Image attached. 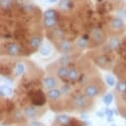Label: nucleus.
Masks as SVG:
<instances>
[{"label": "nucleus", "instance_id": "1", "mask_svg": "<svg viewBox=\"0 0 126 126\" xmlns=\"http://www.w3.org/2000/svg\"><path fill=\"white\" fill-rule=\"evenodd\" d=\"M72 103L76 109H84L88 105V97L84 94H77L73 97Z\"/></svg>", "mask_w": 126, "mask_h": 126}, {"label": "nucleus", "instance_id": "2", "mask_svg": "<svg viewBox=\"0 0 126 126\" xmlns=\"http://www.w3.org/2000/svg\"><path fill=\"white\" fill-rule=\"evenodd\" d=\"M100 93V88L99 85H97L96 83H89L84 87L83 90V94L86 95L88 98H94L99 95Z\"/></svg>", "mask_w": 126, "mask_h": 126}, {"label": "nucleus", "instance_id": "3", "mask_svg": "<svg viewBox=\"0 0 126 126\" xmlns=\"http://www.w3.org/2000/svg\"><path fill=\"white\" fill-rule=\"evenodd\" d=\"M58 49L62 54L69 55V54L74 52L75 47L71 42H69L67 40H61L59 42V44H58Z\"/></svg>", "mask_w": 126, "mask_h": 126}, {"label": "nucleus", "instance_id": "4", "mask_svg": "<svg viewBox=\"0 0 126 126\" xmlns=\"http://www.w3.org/2000/svg\"><path fill=\"white\" fill-rule=\"evenodd\" d=\"M42 83H43V86L47 89H54V88H57V86L59 85V80L56 77H46L45 79H43L42 80Z\"/></svg>", "mask_w": 126, "mask_h": 126}, {"label": "nucleus", "instance_id": "5", "mask_svg": "<svg viewBox=\"0 0 126 126\" xmlns=\"http://www.w3.org/2000/svg\"><path fill=\"white\" fill-rule=\"evenodd\" d=\"M91 38L93 39V41L97 43V44H101L105 41V35L102 32V30L98 29V28H94L91 30Z\"/></svg>", "mask_w": 126, "mask_h": 126}, {"label": "nucleus", "instance_id": "6", "mask_svg": "<svg viewBox=\"0 0 126 126\" xmlns=\"http://www.w3.org/2000/svg\"><path fill=\"white\" fill-rule=\"evenodd\" d=\"M21 52V48L17 43H10L6 46V54L9 57H17Z\"/></svg>", "mask_w": 126, "mask_h": 126}, {"label": "nucleus", "instance_id": "7", "mask_svg": "<svg viewBox=\"0 0 126 126\" xmlns=\"http://www.w3.org/2000/svg\"><path fill=\"white\" fill-rule=\"evenodd\" d=\"M62 94H63V91L61 89L54 88V89H50V90L47 91L46 96L51 101H57L62 97Z\"/></svg>", "mask_w": 126, "mask_h": 126}, {"label": "nucleus", "instance_id": "8", "mask_svg": "<svg viewBox=\"0 0 126 126\" xmlns=\"http://www.w3.org/2000/svg\"><path fill=\"white\" fill-rule=\"evenodd\" d=\"M42 45H43V39L39 35H35L33 37H31L29 40V46L34 50L40 49L42 47Z\"/></svg>", "mask_w": 126, "mask_h": 126}, {"label": "nucleus", "instance_id": "9", "mask_svg": "<svg viewBox=\"0 0 126 126\" xmlns=\"http://www.w3.org/2000/svg\"><path fill=\"white\" fill-rule=\"evenodd\" d=\"M70 68L68 66H59L56 69V75L59 79H68V74H69Z\"/></svg>", "mask_w": 126, "mask_h": 126}, {"label": "nucleus", "instance_id": "10", "mask_svg": "<svg viewBox=\"0 0 126 126\" xmlns=\"http://www.w3.org/2000/svg\"><path fill=\"white\" fill-rule=\"evenodd\" d=\"M24 114L26 115V117L33 119L39 115V110L35 106H27L24 108Z\"/></svg>", "mask_w": 126, "mask_h": 126}, {"label": "nucleus", "instance_id": "11", "mask_svg": "<svg viewBox=\"0 0 126 126\" xmlns=\"http://www.w3.org/2000/svg\"><path fill=\"white\" fill-rule=\"evenodd\" d=\"M73 7H74L73 0H60L59 1V8L64 12L70 11Z\"/></svg>", "mask_w": 126, "mask_h": 126}, {"label": "nucleus", "instance_id": "12", "mask_svg": "<svg viewBox=\"0 0 126 126\" xmlns=\"http://www.w3.org/2000/svg\"><path fill=\"white\" fill-rule=\"evenodd\" d=\"M121 45V40L118 38V37H113L111 39H109V41L107 42V49L110 50V51H113V50H116L120 47Z\"/></svg>", "mask_w": 126, "mask_h": 126}, {"label": "nucleus", "instance_id": "13", "mask_svg": "<svg viewBox=\"0 0 126 126\" xmlns=\"http://www.w3.org/2000/svg\"><path fill=\"white\" fill-rule=\"evenodd\" d=\"M52 52H53L52 46H51L50 44H48V43L43 44V45H42V47L40 48V51H39V53H40L41 57H43V58L50 57V56L52 55Z\"/></svg>", "mask_w": 126, "mask_h": 126}, {"label": "nucleus", "instance_id": "14", "mask_svg": "<svg viewBox=\"0 0 126 126\" xmlns=\"http://www.w3.org/2000/svg\"><path fill=\"white\" fill-rule=\"evenodd\" d=\"M110 27L114 30H121L124 27V22L121 18L119 17H114L110 21Z\"/></svg>", "mask_w": 126, "mask_h": 126}, {"label": "nucleus", "instance_id": "15", "mask_svg": "<svg viewBox=\"0 0 126 126\" xmlns=\"http://www.w3.org/2000/svg\"><path fill=\"white\" fill-rule=\"evenodd\" d=\"M13 93L12 88L8 84H2L0 87V94L2 97H10Z\"/></svg>", "mask_w": 126, "mask_h": 126}, {"label": "nucleus", "instance_id": "16", "mask_svg": "<svg viewBox=\"0 0 126 126\" xmlns=\"http://www.w3.org/2000/svg\"><path fill=\"white\" fill-rule=\"evenodd\" d=\"M76 47L80 50L86 49L88 47V39H86L85 37H79L76 41Z\"/></svg>", "mask_w": 126, "mask_h": 126}, {"label": "nucleus", "instance_id": "17", "mask_svg": "<svg viewBox=\"0 0 126 126\" xmlns=\"http://www.w3.org/2000/svg\"><path fill=\"white\" fill-rule=\"evenodd\" d=\"M79 78V71H78L76 68H70L69 74H68V79H69V80H71V81H74V80H77Z\"/></svg>", "mask_w": 126, "mask_h": 126}, {"label": "nucleus", "instance_id": "18", "mask_svg": "<svg viewBox=\"0 0 126 126\" xmlns=\"http://www.w3.org/2000/svg\"><path fill=\"white\" fill-rule=\"evenodd\" d=\"M72 62V57L71 55H64L63 57H61L59 60H58V63H59V66H68L69 63Z\"/></svg>", "mask_w": 126, "mask_h": 126}, {"label": "nucleus", "instance_id": "19", "mask_svg": "<svg viewBox=\"0 0 126 126\" xmlns=\"http://www.w3.org/2000/svg\"><path fill=\"white\" fill-rule=\"evenodd\" d=\"M44 26L47 28H53L58 24L57 18H44Z\"/></svg>", "mask_w": 126, "mask_h": 126}, {"label": "nucleus", "instance_id": "20", "mask_svg": "<svg viewBox=\"0 0 126 126\" xmlns=\"http://www.w3.org/2000/svg\"><path fill=\"white\" fill-rule=\"evenodd\" d=\"M56 121L60 125H67L70 122V117L68 115H65V114H61V115H58L56 117Z\"/></svg>", "mask_w": 126, "mask_h": 126}, {"label": "nucleus", "instance_id": "21", "mask_svg": "<svg viewBox=\"0 0 126 126\" xmlns=\"http://www.w3.org/2000/svg\"><path fill=\"white\" fill-rule=\"evenodd\" d=\"M25 72V65L23 64V63H18V64L16 65L15 69H14V74L15 76L19 77V76H22Z\"/></svg>", "mask_w": 126, "mask_h": 126}, {"label": "nucleus", "instance_id": "22", "mask_svg": "<svg viewBox=\"0 0 126 126\" xmlns=\"http://www.w3.org/2000/svg\"><path fill=\"white\" fill-rule=\"evenodd\" d=\"M33 102H34V104L40 106V105H43L45 103V98H44V96L42 95V94H39L38 96L35 95L34 98H33Z\"/></svg>", "mask_w": 126, "mask_h": 126}, {"label": "nucleus", "instance_id": "23", "mask_svg": "<svg viewBox=\"0 0 126 126\" xmlns=\"http://www.w3.org/2000/svg\"><path fill=\"white\" fill-rule=\"evenodd\" d=\"M105 82L108 86H114L116 84V81H115V79L113 76L111 75H105Z\"/></svg>", "mask_w": 126, "mask_h": 126}, {"label": "nucleus", "instance_id": "24", "mask_svg": "<svg viewBox=\"0 0 126 126\" xmlns=\"http://www.w3.org/2000/svg\"><path fill=\"white\" fill-rule=\"evenodd\" d=\"M57 12L55 9H47L44 12V18H56Z\"/></svg>", "mask_w": 126, "mask_h": 126}, {"label": "nucleus", "instance_id": "25", "mask_svg": "<svg viewBox=\"0 0 126 126\" xmlns=\"http://www.w3.org/2000/svg\"><path fill=\"white\" fill-rule=\"evenodd\" d=\"M112 101H113V94H112L111 92L106 93L105 95L103 96V102H104L106 105L111 104V103H112Z\"/></svg>", "mask_w": 126, "mask_h": 126}, {"label": "nucleus", "instance_id": "26", "mask_svg": "<svg viewBox=\"0 0 126 126\" xmlns=\"http://www.w3.org/2000/svg\"><path fill=\"white\" fill-rule=\"evenodd\" d=\"M116 89L119 91V92H125L126 91V82L125 81H118L116 83Z\"/></svg>", "mask_w": 126, "mask_h": 126}, {"label": "nucleus", "instance_id": "27", "mask_svg": "<svg viewBox=\"0 0 126 126\" xmlns=\"http://www.w3.org/2000/svg\"><path fill=\"white\" fill-rule=\"evenodd\" d=\"M11 7V0H1V8L3 10L9 9Z\"/></svg>", "mask_w": 126, "mask_h": 126}, {"label": "nucleus", "instance_id": "28", "mask_svg": "<svg viewBox=\"0 0 126 126\" xmlns=\"http://www.w3.org/2000/svg\"><path fill=\"white\" fill-rule=\"evenodd\" d=\"M46 2L49 4H55V3L59 2V0H46Z\"/></svg>", "mask_w": 126, "mask_h": 126}, {"label": "nucleus", "instance_id": "29", "mask_svg": "<svg viewBox=\"0 0 126 126\" xmlns=\"http://www.w3.org/2000/svg\"><path fill=\"white\" fill-rule=\"evenodd\" d=\"M110 126H117V125H115V124H112V125H110Z\"/></svg>", "mask_w": 126, "mask_h": 126}, {"label": "nucleus", "instance_id": "30", "mask_svg": "<svg viewBox=\"0 0 126 126\" xmlns=\"http://www.w3.org/2000/svg\"><path fill=\"white\" fill-rule=\"evenodd\" d=\"M37 126H42V125H39V124H37Z\"/></svg>", "mask_w": 126, "mask_h": 126}, {"label": "nucleus", "instance_id": "31", "mask_svg": "<svg viewBox=\"0 0 126 126\" xmlns=\"http://www.w3.org/2000/svg\"><path fill=\"white\" fill-rule=\"evenodd\" d=\"M125 117H126V113H125Z\"/></svg>", "mask_w": 126, "mask_h": 126}, {"label": "nucleus", "instance_id": "32", "mask_svg": "<svg viewBox=\"0 0 126 126\" xmlns=\"http://www.w3.org/2000/svg\"><path fill=\"white\" fill-rule=\"evenodd\" d=\"M123 1H126V0H123Z\"/></svg>", "mask_w": 126, "mask_h": 126}]
</instances>
